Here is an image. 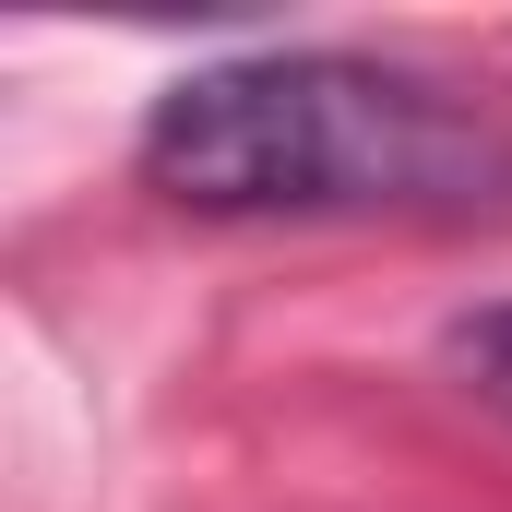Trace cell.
<instances>
[{
    "mask_svg": "<svg viewBox=\"0 0 512 512\" xmlns=\"http://www.w3.org/2000/svg\"><path fill=\"white\" fill-rule=\"evenodd\" d=\"M179 215H477L512 203V120L358 48H251L179 72L131 131Z\"/></svg>",
    "mask_w": 512,
    "mask_h": 512,
    "instance_id": "cell-1",
    "label": "cell"
},
{
    "mask_svg": "<svg viewBox=\"0 0 512 512\" xmlns=\"http://www.w3.org/2000/svg\"><path fill=\"white\" fill-rule=\"evenodd\" d=\"M441 370L477 393L489 417H512V298H477V310L441 322Z\"/></svg>",
    "mask_w": 512,
    "mask_h": 512,
    "instance_id": "cell-2",
    "label": "cell"
}]
</instances>
